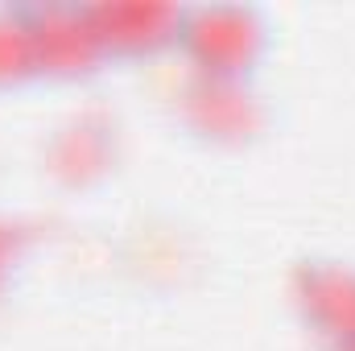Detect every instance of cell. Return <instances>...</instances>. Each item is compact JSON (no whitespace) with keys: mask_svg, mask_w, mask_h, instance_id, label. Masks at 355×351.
I'll return each instance as SVG.
<instances>
[{"mask_svg":"<svg viewBox=\"0 0 355 351\" xmlns=\"http://www.w3.org/2000/svg\"><path fill=\"white\" fill-rule=\"evenodd\" d=\"M182 37L211 75H240L244 62H252V54L261 50L265 29L252 8L207 4V8L182 12Z\"/></svg>","mask_w":355,"mask_h":351,"instance_id":"cell-1","label":"cell"},{"mask_svg":"<svg viewBox=\"0 0 355 351\" xmlns=\"http://www.w3.org/2000/svg\"><path fill=\"white\" fill-rule=\"evenodd\" d=\"M33 29V58L50 71H83L103 50V37L91 21V8L83 4H46L29 12Z\"/></svg>","mask_w":355,"mask_h":351,"instance_id":"cell-2","label":"cell"},{"mask_svg":"<svg viewBox=\"0 0 355 351\" xmlns=\"http://www.w3.org/2000/svg\"><path fill=\"white\" fill-rule=\"evenodd\" d=\"M186 116L215 137H244L261 120V99L257 91L244 87L240 75H202L186 91Z\"/></svg>","mask_w":355,"mask_h":351,"instance_id":"cell-3","label":"cell"},{"mask_svg":"<svg viewBox=\"0 0 355 351\" xmlns=\"http://www.w3.org/2000/svg\"><path fill=\"white\" fill-rule=\"evenodd\" d=\"M297 293L306 314L335 335L339 343L355 339V268L339 261H314L297 273Z\"/></svg>","mask_w":355,"mask_h":351,"instance_id":"cell-4","label":"cell"},{"mask_svg":"<svg viewBox=\"0 0 355 351\" xmlns=\"http://www.w3.org/2000/svg\"><path fill=\"white\" fill-rule=\"evenodd\" d=\"M87 8L103 46H124V50L157 46L162 37H170V29L182 25V8L166 0H99Z\"/></svg>","mask_w":355,"mask_h":351,"instance_id":"cell-5","label":"cell"},{"mask_svg":"<svg viewBox=\"0 0 355 351\" xmlns=\"http://www.w3.org/2000/svg\"><path fill=\"white\" fill-rule=\"evenodd\" d=\"M29 67H37L33 58V29H29V12L17 8H0V83L25 75Z\"/></svg>","mask_w":355,"mask_h":351,"instance_id":"cell-6","label":"cell"},{"mask_svg":"<svg viewBox=\"0 0 355 351\" xmlns=\"http://www.w3.org/2000/svg\"><path fill=\"white\" fill-rule=\"evenodd\" d=\"M8 261H12V236L0 228V281H4V273H8Z\"/></svg>","mask_w":355,"mask_h":351,"instance_id":"cell-7","label":"cell"},{"mask_svg":"<svg viewBox=\"0 0 355 351\" xmlns=\"http://www.w3.org/2000/svg\"><path fill=\"white\" fill-rule=\"evenodd\" d=\"M339 351H355V339H347V343H343V348H339Z\"/></svg>","mask_w":355,"mask_h":351,"instance_id":"cell-8","label":"cell"}]
</instances>
